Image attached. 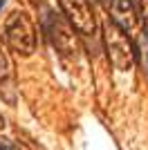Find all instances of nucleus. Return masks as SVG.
Returning a JSON list of instances; mask_svg holds the SVG:
<instances>
[{"mask_svg": "<svg viewBox=\"0 0 148 150\" xmlns=\"http://www.w3.org/2000/svg\"><path fill=\"white\" fill-rule=\"evenodd\" d=\"M103 45L108 52V58L119 72H130L135 67L137 58V43L130 38V34L126 29H121L119 25H115L112 20H108L103 25Z\"/></svg>", "mask_w": 148, "mask_h": 150, "instance_id": "nucleus-1", "label": "nucleus"}, {"mask_svg": "<svg viewBox=\"0 0 148 150\" xmlns=\"http://www.w3.org/2000/svg\"><path fill=\"white\" fill-rule=\"evenodd\" d=\"M5 40L18 56H29L36 50V29L25 11H14L5 23Z\"/></svg>", "mask_w": 148, "mask_h": 150, "instance_id": "nucleus-2", "label": "nucleus"}, {"mask_svg": "<svg viewBox=\"0 0 148 150\" xmlns=\"http://www.w3.org/2000/svg\"><path fill=\"white\" fill-rule=\"evenodd\" d=\"M58 7L63 11V18L72 25V29L76 34L94 36L99 31L97 13H94L90 0H58Z\"/></svg>", "mask_w": 148, "mask_h": 150, "instance_id": "nucleus-3", "label": "nucleus"}, {"mask_svg": "<svg viewBox=\"0 0 148 150\" xmlns=\"http://www.w3.org/2000/svg\"><path fill=\"white\" fill-rule=\"evenodd\" d=\"M47 34H49L52 45L61 52L63 56H76V52H79V38H76L72 25L65 18L52 16L47 23Z\"/></svg>", "mask_w": 148, "mask_h": 150, "instance_id": "nucleus-4", "label": "nucleus"}, {"mask_svg": "<svg viewBox=\"0 0 148 150\" xmlns=\"http://www.w3.org/2000/svg\"><path fill=\"white\" fill-rule=\"evenodd\" d=\"M99 2L108 13V20H112L115 25H119L128 34L139 25V13H137L135 0H99Z\"/></svg>", "mask_w": 148, "mask_h": 150, "instance_id": "nucleus-5", "label": "nucleus"}, {"mask_svg": "<svg viewBox=\"0 0 148 150\" xmlns=\"http://www.w3.org/2000/svg\"><path fill=\"white\" fill-rule=\"evenodd\" d=\"M137 54H139V58H142L144 72H146V76H148V36L146 34H142V40H139V45H137Z\"/></svg>", "mask_w": 148, "mask_h": 150, "instance_id": "nucleus-6", "label": "nucleus"}, {"mask_svg": "<svg viewBox=\"0 0 148 150\" xmlns=\"http://www.w3.org/2000/svg\"><path fill=\"white\" fill-rule=\"evenodd\" d=\"M137 13L144 23V34L148 36V0H139V7H137Z\"/></svg>", "mask_w": 148, "mask_h": 150, "instance_id": "nucleus-7", "label": "nucleus"}, {"mask_svg": "<svg viewBox=\"0 0 148 150\" xmlns=\"http://www.w3.org/2000/svg\"><path fill=\"white\" fill-rule=\"evenodd\" d=\"M7 76H9V61H7L5 52L0 50V81H5Z\"/></svg>", "mask_w": 148, "mask_h": 150, "instance_id": "nucleus-8", "label": "nucleus"}, {"mask_svg": "<svg viewBox=\"0 0 148 150\" xmlns=\"http://www.w3.org/2000/svg\"><path fill=\"white\" fill-rule=\"evenodd\" d=\"M2 125H5V121H2V117H0V128H2Z\"/></svg>", "mask_w": 148, "mask_h": 150, "instance_id": "nucleus-9", "label": "nucleus"}, {"mask_svg": "<svg viewBox=\"0 0 148 150\" xmlns=\"http://www.w3.org/2000/svg\"><path fill=\"white\" fill-rule=\"evenodd\" d=\"M0 150H2V148H0Z\"/></svg>", "mask_w": 148, "mask_h": 150, "instance_id": "nucleus-10", "label": "nucleus"}]
</instances>
